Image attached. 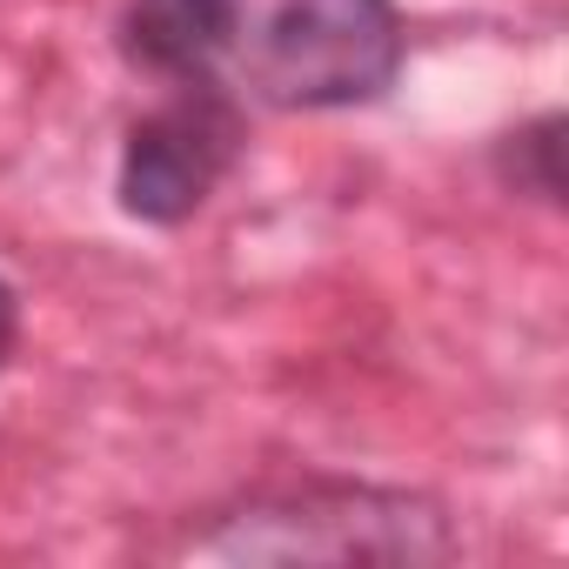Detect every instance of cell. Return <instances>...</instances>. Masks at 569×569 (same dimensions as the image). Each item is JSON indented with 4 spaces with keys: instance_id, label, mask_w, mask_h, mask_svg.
<instances>
[{
    "instance_id": "obj_1",
    "label": "cell",
    "mask_w": 569,
    "mask_h": 569,
    "mask_svg": "<svg viewBox=\"0 0 569 569\" xmlns=\"http://www.w3.org/2000/svg\"><path fill=\"white\" fill-rule=\"evenodd\" d=\"M402 68L389 0H221L214 81L268 108H356Z\"/></svg>"
},
{
    "instance_id": "obj_2",
    "label": "cell",
    "mask_w": 569,
    "mask_h": 569,
    "mask_svg": "<svg viewBox=\"0 0 569 569\" xmlns=\"http://www.w3.org/2000/svg\"><path fill=\"white\" fill-rule=\"evenodd\" d=\"M201 556L214 562H442L449 529L422 496L362 489V482H309L234 509Z\"/></svg>"
},
{
    "instance_id": "obj_3",
    "label": "cell",
    "mask_w": 569,
    "mask_h": 569,
    "mask_svg": "<svg viewBox=\"0 0 569 569\" xmlns=\"http://www.w3.org/2000/svg\"><path fill=\"white\" fill-rule=\"evenodd\" d=\"M241 101L221 81H181V94L141 114L121 148V208L154 228L188 221L241 161Z\"/></svg>"
},
{
    "instance_id": "obj_4",
    "label": "cell",
    "mask_w": 569,
    "mask_h": 569,
    "mask_svg": "<svg viewBox=\"0 0 569 569\" xmlns=\"http://www.w3.org/2000/svg\"><path fill=\"white\" fill-rule=\"evenodd\" d=\"M121 54L161 81H214L221 0H128Z\"/></svg>"
},
{
    "instance_id": "obj_5",
    "label": "cell",
    "mask_w": 569,
    "mask_h": 569,
    "mask_svg": "<svg viewBox=\"0 0 569 569\" xmlns=\"http://www.w3.org/2000/svg\"><path fill=\"white\" fill-rule=\"evenodd\" d=\"M556 134H562V121H556V114H542L536 128L509 134V141H516L509 154H522V161L536 168V174H529V188H536L542 201H556V194H562V174H556V148H562V141H556Z\"/></svg>"
},
{
    "instance_id": "obj_6",
    "label": "cell",
    "mask_w": 569,
    "mask_h": 569,
    "mask_svg": "<svg viewBox=\"0 0 569 569\" xmlns=\"http://www.w3.org/2000/svg\"><path fill=\"white\" fill-rule=\"evenodd\" d=\"M14 336H21V302H14L8 281H0V362L14 356Z\"/></svg>"
}]
</instances>
